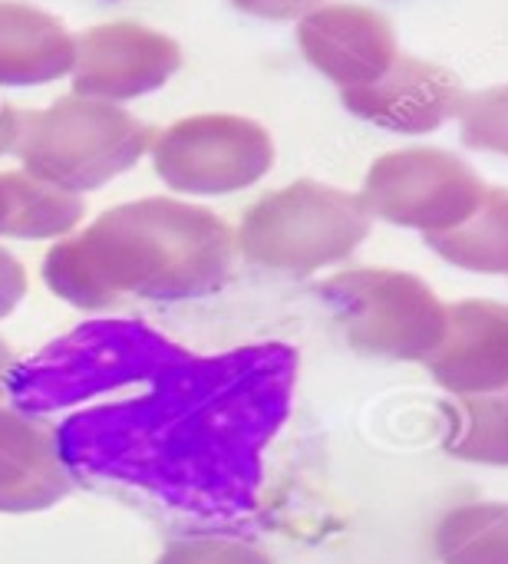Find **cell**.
<instances>
[{"mask_svg": "<svg viewBox=\"0 0 508 564\" xmlns=\"http://www.w3.org/2000/svg\"><path fill=\"white\" fill-rule=\"evenodd\" d=\"M145 149H152L149 126L106 99L76 93L50 109L17 112L13 152L23 172L76 195L129 172Z\"/></svg>", "mask_w": 508, "mask_h": 564, "instance_id": "3957f363", "label": "cell"}, {"mask_svg": "<svg viewBox=\"0 0 508 564\" xmlns=\"http://www.w3.org/2000/svg\"><path fill=\"white\" fill-rule=\"evenodd\" d=\"M426 245L463 271L508 274V188L489 185L479 208L460 228L426 235Z\"/></svg>", "mask_w": 508, "mask_h": 564, "instance_id": "5bb4252c", "label": "cell"}, {"mask_svg": "<svg viewBox=\"0 0 508 564\" xmlns=\"http://www.w3.org/2000/svg\"><path fill=\"white\" fill-rule=\"evenodd\" d=\"M486 188L483 175L456 152L417 145L380 155L367 172L360 198L370 215L390 225L443 235L479 208Z\"/></svg>", "mask_w": 508, "mask_h": 564, "instance_id": "8992f818", "label": "cell"}, {"mask_svg": "<svg viewBox=\"0 0 508 564\" xmlns=\"http://www.w3.org/2000/svg\"><path fill=\"white\" fill-rule=\"evenodd\" d=\"M10 370H13V354H10V347L0 340V390H7V377H10Z\"/></svg>", "mask_w": 508, "mask_h": 564, "instance_id": "603a6c76", "label": "cell"}, {"mask_svg": "<svg viewBox=\"0 0 508 564\" xmlns=\"http://www.w3.org/2000/svg\"><path fill=\"white\" fill-rule=\"evenodd\" d=\"M231 3L261 20H301L311 10H317L324 0H231Z\"/></svg>", "mask_w": 508, "mask_h": 564, "instance_id": "d6986e66", "label": "cell"}, {"mask_svg": "<svg viewBox=\"0 0 508 564\" xmlns=\"http://www.w3.org/2000/svg\"><path fill=\"white\" fill-rule=\"evenodd\" d=\"M20 172H0V235H13Z\"/></svg>", "mask_w": 508, "mask_h": 564, "instance_id": "44dd1931", "label": "cell"}, {"mask_svg": "<svg viewBox=\"0 0 508 564\" xmlns=\"http://www.w3.org/2000/svg\"><path fill=\"white\" fill-rule=\"evenodd\" d=\"M423 364L456 400L506 390L508 304L486 297L446 304V334Z\"/></svg>", "mask_w": 508, "mask_h": 564, "instance_id": "30bf717a", "label": "cell"}, {"mask_svg": "<svg viewBox=\"0 0 508 564\" xmlns=\"http://www.w3.org/2000/svg\"><path fill=\"white\" fill-rule=\"evenodd\" d=\"M231 258L235 235L215 212L179 198H139L53 245L43 281L79 311H106L122 297L188 301L215 294L231 274Z\"/></svg>", "mask_w": 508, "mask_h": 564, "instance_id": "7a4b0ae2", "label": "cell"}, {"mask_svg": "<svg viewBox=\"0 0 508 564\" xmlns=\"http://www.w3.org/2000/svg\"><path fill=\"white\" fill-rule=\"evenodd\" d=\"M341 99L354 116L387 132L423 135L456 119L466 93L450 69L400 53L387 73L367 86L344 89Z\"/></svg>", "mask_w": 508, "mask_h": 564, "instance_id": "8fae6325", "label": "cell"}, {"mask_svg": "<svg viewBox=\"0 0 508 564\" xmlns=\"http://www.w3.org/2000/svg\"><path fill=\"white\" fill-rule=\"evenodd\" d=\"M23 294H26V271L7 248H0V321L17 311Z\"/></svg>", "mask_w": 508, "mask_h": 564, "instance_id": "ffe728a7", "label": "cell"}, {"mask_svg": "<svg viewBox=\"0 0 508 564\" xmlns=\"http://www.w3.org/2000/svg\"><path fill=\"white\" fill-rule=\"evenodd\" d=\"M443 564H508V502H469L450 509L436 525Z\"/></svg>", "mask_w": 508, "mask_h": 564, "instance_id": "9a60e30c", "label": "cell"}, {"mask_svg": "<svg viewBox=\"0 0 508 564\" xmlns=\"http://www.w3.org/2000/svg\"><path fill=\"white\" fill-rule=\"evenodd\" d=\"M317 297L357 354L426 360L446 334V304L433 288L393 268H354L317 284Z\"/></svg>", "mask_w": 508, "mask_h": 564, "instance_id": "5b68a950", "label": "cell"}, {"mask_svg": "<svg viewBox=\"0 0 508 564\" xmlns=\"http://www.w3.org/2000/svg\"><path fill=\"white\" fill-rule=\"evenodd\" d=\"M76 63V36L53 13L26 3H0V86H43Z\"/></svg>", "mask_w": 508, "mask_h": 564, "instance_id": "4fadbf2b", "label": "cell"}, {"mask_svg": "<svg viewBox=\"0 0 508 564\" xmlns=\"http://www.w3.org/2000/svg\"><path fill=\"white\" fill-rule=\"evenodd\" d=\"M456 119L469 149L508 155V83L466 96Z\"/></svg>", "mask_w": 508, "mask_h": 564, "instance_id": "e0dca14e", "label": "cell"}, {"mask_svg": "<svg viewBox=\"0 0 508 564\" xmlns=\"http://www.w3.org/2000/svg\"><path fill=\"white\" fill-rule=\"evenodd\" d=\"M155 564H274L261 549L228 535H188L172 542Z\"/></svg>", "mask_w": 508, "mask_h": 564, "instance_id": "ac0fdd59", "label": "cell"}, {"mask_svg": "<svg viewBox=\"0 0 508 564\" xmlns=\"http://www.w3.org/2000/svg\"><path fill=\"white\" fill-rule=\"evenodd\" d=\"M294 373L298 357L281 344L192 357L136 321H99L13 364L7 393L33 416L73 410L56 440L83 482L238 519L255 506Z\"/></svg>", "mask_w": 508, "mask_h": 564, "instance_id": "6da1fadb", "label": "cell"}, {"mask_svg": "<svg viewBox=\"0 0 508 564\" xmlns=\"http://www.w3.org/2000/svg\"><path fill=\"white\" fill-rule=\"evenodd\" d=\"M298 46L304 59L331 83L357 89L374 83L400 56L393 23L360 3H321L298 20Z\"/></svg>", "mask_w": 508, "mask_h": 564, "instance_id": "9c48e42d", "label": "cell"}, {"mask_svg": "<svg viewBox=\"0 0 508 564\" xmlns=\"http://www.w3.org/2000/svg\"><path fill=\"white\" fill-rule=\"evenodd\" d=\"M152 165L182 195H231L268 175L274 142L261 122L245 116H188L152 139Z\"/></svg>", "mask_w": 508, "mask_h": 564, "instance_id": "52a82bcc", "label": "cell"}, {"mask_svg": "<svg viewBox=\"0 0 508 564\" xmlns=\"http://www.w3.org/2000/svg\"><path fill=\"white\" fill-rule=\"evenodd\" d=\"M73 473L63 463L56 426L43 416L0 406V512L26 516L63 502Z\"/></svg>", "mask_w": 508, "mask_h": 564, "instance_id": "7c38bea8", "label": "cell"}, {"mask_svg": "<svg viewBox=\"0 0 508 564\" xmlns=\"http://www.w3.org/2000/svg\"><path fill=\"white\" fill-rule=\"evenodd\" d=\"M182 46L142 23H99L76 36L73 89L89 99H136L169 83Z\"/></svg>", "mask_w": 508, "mask_h": 564, "instance_id": "ba28073f", "label": "cell"}, {"mask_svg": "<svg viewBox=\"0 0 508 564\" xmlns=\"http://www.w3.org/2000/svg\"><path fill=\"white\" fill-rule=\"evenodd\" d=\"M446 453L479 466H508V387L446 406Z\"/></svg>", "mask_w": 508, "mask_h": 564, "instance_id": "2e32d148", "label": "cell"}, {"mask_svg": "<svg viewBox=\"0 0 508 564\" xmlns=\"http://www.w3.org/2000/svg\"><path fill=\"white\" fill-rule=\"evenodd\" d=\"M13 139H17V112L0 99V155L13 152Z\"/></svg>", "mask_w": 508, "mask_h": 564, "instance_id": "7402d4cb", "label": "cell"}, {"mask_svg": "<svg viewBox=\"0 0 508 564\" xmlns=\"http://www.w3.org/2000/svg\"><path fill=\"white\" fill-rule=\"evenodd\" d=\"M370 218L360 195L304 178L261 195L245 212L235 241L258 268L314 274L347 261L367 241Z\"/></svg>", "mask_w": 508, "mask_h": 564, "instance_id": "277c9868", "label": "cell"}]
</instances>
